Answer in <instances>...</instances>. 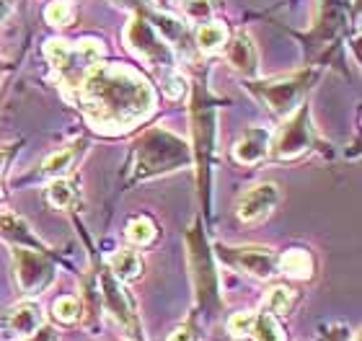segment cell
<instances>
[{
    "label": "cell",
    "mask_w": 362,
    "mask_h": 341,
    "mask_svg": "<svg viewBox=\"0 0 362 341\" xmlns=\"http://www.w3.org/2000/svg\"><path fill=\"white\" fill-rule=\"evenodd\" d=\"M78 107L93 129L122 135L137 127L156 109V93L129 65H96L76 93Z\"/></svg>",
    "instance_id": "6da1fadb"
},
{
    "label": "cell",
    "mask_w": 362,
    "mask_h": 341,
    "mask_svg": "<svg viewBox=\"0 0 362 341\" xmlns=\"http://www.w3.org/2000/svg\"><path fill=\"white\" fill-rule=\"evenodd\" d=\"M192 163V150L181 137L171 135L166 129H148L135 145V179H151V176L168 174L176 168Z\"/></svg>",
    "instance_id": "7a4b0ae2"
},
{
    "label": "cell",
    "mask_w": 362,
    "mask_h": 341,
    "mask_svg": "<svg viewBox=\"0 0 362 341\" xmlns=\"http://www.w3.org/2000/svg\"><path fill=\"white\" fill-rule=\"evenodd\" d=\"M45 54L52 65L57 83L65 93L76 96L78 88L83 85L86 76L98 65L101 57V44L93 39L83 42H65V39H52L45 44Z\"/></svg>",
    "instance_id": "3957f363"
},
{
    "label": "cell",
    "mask_w": 362,
    "mask_h": 341,
    "mask_svg": "<svg viewBox=\"0 0 362 341\" xmlns=\"http://www.w3.org/2000/svg\"><path fill=\"white\" fill-rule=\"evenodd\" d=\"M313 80H316V70H295V73L269 78V80H254V83H249V88L262 101H267V107L272 112L285 116L300 107L303 96Z\"/></svg>",
    "instance_id": "277c9868"
},
{
    "label": "cell",
    "mask_w": 362,
    "mask_h": 341,
    "mask_svg": "<svg viewBox=\"0 0 362 341\" xmlns=\"http://www.w3.org/2000/svg\"><path fill=\"white\" fill-rule=\"evenodd\" d=\"M313 145H316V132H313V121H310V109L300 104L287 114L274 140H269V155L277 160H293L300 158L303 152H308Z\"/></svg>",
    "instance_id": "5b68a950"
},
{
    "label": "cell",
    "mask_w": 362,
    "mask_h": 341,
    "mask_svg": "<svg viewBox=\"0 0 362 341\" xmlns=\"http://www.w3.org/2000/svg\"><path fill=\"white\" fill-rule=\"evenodd\" d=\"M124 42L132 52L140 57L148 65H156V68H174V52L168 42L160 34V26L145 18L143 13L135 16L132 21L127 23L124 29Z\"/></svg>",
    "instance_id": "8992f818"
},
{
    "label": "cell",
    "mask_w": 362,
    "mask_h": 341,
    "mask_svg": "<svg viewBox=\"0 0 362 341\" xmlns=\"http://www.w3.org/2000/svg\"><path fill=\"white\" fill-rule=\"evenodd\" d=\"M187 246H189V261L194 269V289L199 303L207 308H215L220 300L218 295V274L212 269V256L207 251V241H204L199 225H192L187 233Z\"/></svg>",
    "instance_id": "52a82bcc"
},
{
    "label": "cell",
    "mask_w": 362,
    "mask_h": 341,
    "mask_svg": "<svg viewBox=\"0 0 362 341\" xmlns=\"http://www.w3.org/2000/svg\"><path fill=\"white\" fill-rule=\"evenodd\" d=\"M13 269L18 287L26 295H42L49 282L54 280V266L45 256V251L26 249V246H13Z\"/></svg>",
    "instance_id": "ba28073f"
},
{
    "label": "cell",
    "mask_w": 362,
    "mask_h": 341,
    "mask_svg": "<svg viewBox=\"0 0 362 341\" xmlns=\"http://www.w3.org/2000/svg\"><path fill=\"white\" fill-rule=\"evenodd\" d=\"M218 256L223 264L257 280H272L277 274V256L267 246H218Z\"/></svg>",
    "instance_id": "9c48e42d"
},
{
    "label": "cell",
    "mask_w": 362,
    "mask_h": 341,
    "mask_svg": "<svg viewBox=\"0 0 362 341\" xmlns=\"http://www.w3.org/2000/svg\"><path fill=\"white\" fill-rule=\"evenodd\" d=\"M192 129H194V152L197 166H199V179L204 176V186H207V160L215 148V109L204 96L202 88L194 91V104H192Z\"/></svg>",
    "instance_id": "30bf717a"
},
{
    "label": "cell",
    "mask_w": 362,
    "mask_h": 341,
    "mask_svg": "<svg viewBox=\"0 0 362 341\" xmlns=\"http://www.w3.org/2000/svg\"><path fill=\"white\" fill-rule=\"evenodd\" d=\"M279 202V189L274 184H257V186H251L249 191H243L238 202H235V215H238V220L241 222H262L267 220L272 213H274V207Z\"/></svg>",
    "instance_id": "8fae6325"
},
{
    "label": "cell",
    "mask_w": 362,
    "mask_h": 341,
    "mask_svg": "<svg viewBox=\"0 0 362 341\" xmlns=\"http://www.w3.org/2000/svg\"><path fill=\"white\" fill-rule=\"evenodd\" d=\"M98 289H101V300H104V305L109 308L114 318L127 328L135 326V305H132L129 295L124 292V287H122L119 280L112 272H104L98 277Z\"/></svg>",
    "instance_id": "7c38bea8"
},
{
    "label": "cell",
    "mask_w": 362,
    "mask_h": 341,
    "mask_svg": "<svg viewBox=\"0 0 362 341\" xmlns=\"http://www.w3.org/2000/svg\"><path fill=\"white\" fill-rule=\"evenodd\" d=\"M226 57L235 73H241V76H246V78L259 76V54L249 34L238 31V34L230 39V44H228Z\"/></svg>",
    "instance_id": "4fadbf2b"
},
{
    "label": "cell",
    "mask_w": 362,
    "mask_h": 341,
    "mask_svg": "<svg viewBox=\"0 0 362 341\" xmlns=\"http://www.w3.org/2000/svg\"><path fill=\"white\" fill-rule=\"evenodd\" d=\"M269 140L272 137L264 127H249L238 137V143L233 148V158L243 166H254L269 155Z\"/></svg>",
    "instance_id": "5bb4252c"
},
{
    "label": "cell",
    "mask_w": 362,
    "mask_h": 341,
    "mask_svg": "<svg viewBox=\"0 0 362 341\" xmlns=\"http://www.w3.org/2000/svg\"><path fill=\"white\" fill-rule=\"evenodd\" d=\"M42 323H45L42 311H39V305H34V303L16 305V308H11V311L3 316V328H6L11 336H18V339H29Z\"/></svg>",
    "instance_id": "9a60e30c"
},
{
    "label": "cell",
    "mask_w": 362,
    "mask_h": 341,
    "mask_svg": "<svg viewBox=\"0 0 362 341\" xmlns=\"http://www.w3.org/2000/svg\"><path fill=\"white\" fill-rule=\"evenodd\" d=\"M109 272H112L119 282H132L143 274V258H140L137 251L119 249L112 258H109Z\"/></svg>",
    "instance_id": "2e32d148"
},
{
    "label": "cell",
    "mask_w": 362,
    "mask_h": 341,
    "mask_svg": "<svg viewBox=\"0 0 362 341\" xmlns=\"http://www.w3.org/2000/svg\"><path fill=\"white\" fill-rule=\"evenodd\" d=\"M0 235L8 238L16 246H26V249H42V243L34 233H29V225L16 217V215H0Z\"/></svg>",
    "instance_id": "e0dca14e"
},
{
    "label": "cell",
    "mask_w": 362,
    "mask_h": 341,
    "mask_svg": "<svg viewBox=\"0 0 362 341\" xmlns=\"http://www.w3.org/2000/svg\"><path fill=\"white\" fill-rule=\"evenodd\" d=\"M47 202H49L54 210H70V207L78 202L76 181H70V179H65V176L52 179L49 186H47Z\"/></svg>",
    "instance_id": "ac0fdd59"
},
{
    "label": "cell",
    "mask_w": 362,
    "mask_h": 341,
    "mask_svg": "<svg viewBox=\"0 0 362 341\" xmlns=\"http://www.w3.org/2000/svg\"><path fill=\"white\" fill-rule=\"evenodd\" d=\"M279 266H282V272H285L287 277H293V280H310V277H313V258H310L308 251H303V249L287 251L285 256L279 258Z\"/></svg>",
    "instance_id": "d6986e66"
},
{
    "label": "cell",
    "mask_w": 362,
    "mask_h": 341,
    "mask_svg": "<svg viewBox=\"0 0 362 341\" xmlns=\"http://www.w3.org/2000/svg\"><path fill=\"white\" fill-rule=\"evenodd\" d=\"M226 37H228V31L223 23H218V21L202 23V26L197 29V47H199L202 52H218L220 47L226 44Z\"/></svg>",
    "instance_id": "ffe728a7"
},
{
    "label": "cell",
    "mask_w": 362,
    "mask_h": 341,
    "mask_svg": "<svg viewBox=\"0 0 362 341\" xmlns=\"http://www.w3.org/2000/svg\"><path fill=\"white\" fill-rule=\"evenodd\" d=\"M249 336H254L257 341H285V331L269 311L254 316V326H251Z\"/></svg>",
    "instance_id": "44dd1931"
},
{
    "label": "cell",
    "mask_w": 362,
    "mask_h": 341,
    "mask_svg": "<svg viewBox=\"0 0 362 341\" xmlns=\"http://www.w3.org/2000/svg\"><path fill=\"white\" fill-rule=\"evenodd\" d=\"M76 155H78L76 145H70V148H62V150L52 152V155L42 163V174L52 176V179H57V176H65L70 171V166H73Z\"/></svg>",
    "instance_id": "7402d4cb"
},
{
    "label": "cell",
    "mask_w": 362,
    "mask_h": 341,
    "mask_svg": "<svg viewBox=\"0 0 362 341\" xmlns=\"http://www.w3.org/2000/svg\"><path fill=\"white\" fill-rule=\"evenodd\" d=\"M295 292L293 287H285V285H277V287H272L264 297V308L272 313V316H277V313H287L290 308L295 305Z\"/></svg>",
    "instance_id": "603a6c76"
},
{
    "label": "cell",
    "mask_w": 362,
    "mask_h": 341,
    "mask_svg": "<svg viewBox=\"0 0 362 341\" xmlns=\"http://www.w3.org/2000/svg\"><path fill=\"white\" fill-rule=\"evenodd\" d=\"M73 3L70 0H52L49 6L45 8V18L47 23H52V26H68L73 21Z\"/></svg>",
    "instance_id": "cb8c5ba5"
},
{
    "label": "cell",
    "mask_w": 362,
    "mask_h": 341,
    "mask_svg": "<svg viewBox=\"0 0 362 341\" xmlns=\"http://www.w3.org/2000/svg\"><path fill=\"white\" fill-rule=\"evenodd\" d=\"M127 238L135 246H148V243L156 238V225L148 217H135V220L127 225Z\"/></svg>",
    "instance_id": "d4e9b609"
},
{
    "label": "cell",
    "mask_w": 362,
    "mask_h": 341,
    "mask_svg": "<svg viewBox=\"0 0 362 341\" xmlns=\"http://www.w3.org/2000/svg\"><path fill=\"white\" fill-rule=\"evenodd\" d=\"M181 11L187 16V21H207L215 11V0H181Z\"/></svg>",
    "instance_id": "484cf974"
},
{
    "label": "cell",
    "mask_w": 362,
    "mask_h": 341,
    "mask_svg": "<svg viewBox=\"0 0 362 341\" xmlns=\"http://www.w3.org/2000/svg\"><path fill=\"white\" fill-rule=\"evenodd\" d=\"M52 311H54V318L62 321V323H76L81 318V303H78V297H60V300H54Z\"/></svg>",
    "instance_id": "4316f807"
},
{
    "label": "cell",
    "mask_w": 362,
    "mask_h": 341,
    "mask_svg": "<svg viewBox=\"0 0 362 341\" xmlns=\"http://www.w3.org/2000/svg\"><path fill=\"white\" fill-rule=\"evenodd\" d=\"M251 326H254V313H233L228 321V334H233L235 339H243V336L251 334Z\"/></svg>",
    "instance_id": "83f0119b"
},
{
    "label": "cell",
    "mask_w": 362,
    "mask_h": 341,
    "mask_svg": "<svg viewBox=\"0 0 362 341\" xmlns=\"http://www.w3.org/2000/svg\"><path fill=\"white\" fill-rule=\"evenodd\" d=\"M163 91H166L168 99H179L181 93H184V78L176 73L174 68H166V73H163Z\"/></svg>",
    "instance_id": "f1b7e54d"
},
{
    "label": "cell",
    "mask_w": 362,
    "mask_h": 341,
    "mask_svg": "<svg viewBox=\"0 0 362 341\" xmlns=\"http://www.w3.org/2000/svg\"><path fill=\"white\" fill-rule=\"evenodd\" d=\"M324 341H352V331L344 323H332L324 328Z\"/></svg>",
    "instance_id": "f546056e"
},
{
    "label": "cell",
    "mask_w": 362,
    "mask_h": 341,
    "mask_svg": "<svg viewBox=\"0 0 362 341\" xmlns=\"http://www.w3.org/2000/svg\"><path fill=\"white\" fill-rule=\"evenodd\" d=\"M29 341H57V334H54L49 326H45V323H42V326H39L37 331L29 336Z\"/></svg>",
    "instance_id": "4dcf8cb0"
},
{
    "label": "cell",
    "mask_w": 362,
    "mask_h": 341,
    "mask_svg": "<svg viewBox=\"0 0 362 341\" xmlns=\"http://www.w3.org/2000/svg\"><path fill=\"white\" fill-rule=\"evenodd\" d=\"M168 341H197V339H194V334H192V328L189 326H179L174 334L168 336Z\"/></svg>",
    "instance_id": "1f68e13d"
},
{
    "label": "cell",
    "mask_w": 362,
    "mask_h": 341,
    "mask_svg": "<svg viewBox=\"0 0 362 341\" xmlns=\"http://www.w3.org/2000/svg\"><path fill=\"white\" fill-rule=\"evenodd\" d=\"M117 3H122V6H129V8H137L140 13H143V8L148 0H117Z\"/></svg>",
    "instance_id": "d6a6232c"
},
{
    "label": "cell",
    "mask_w": 362,
    "mask_h": 341,
    "mask_svg": "<svg viewBox=\"0 0 362 341\" xmlns=\"http://www.w3.org/2000/svg\"><path fill=\"white\" fill-rule=\"evenodd\" d=\"M6 163H8V150H3V148H0V174H3Z\"/></svg>",
    "instance_id": "836d02e7"
}]
</instances>
